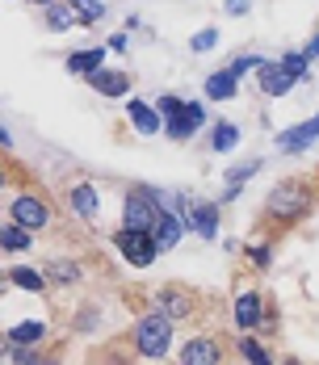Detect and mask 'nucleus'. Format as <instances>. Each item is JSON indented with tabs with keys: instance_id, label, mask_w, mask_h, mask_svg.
Masks as SVG:
<instances>
[{
	"instance_id": "nucleus-1",
	"label": "nucleus",
	"mask_w": 319,
	"mask_h": 365,
	"mask_svg": "<svg viewBox=\"0 0 319 365\" xmlns=\"http://www.w3.org/2000/svg\"><path fill=\"white\" fill-rule=\"evenodd\" d=\"M160 219H164L160 193H151V189H131V197H126V206H122V222H126L131 231H147V235H156Z\"/></svg>"
},
{
	"instance_id": "nucleus-2",
	"label": "nucleus",
	"mask_w": 319,
	"mask_h": 365,
	"mask_svg": "<svg viewBox=\"0 0 319 365\" xmlns=\"http://www.w3.org/2000/svg\"><path fill=\"white\" fill-rule=\"evenodd\" d=\"M135 349H139L143 357H164L173 349V319L160 315V311L143 315L139 324H135Z\"/></svg>"
},
{
	"instance_id": "nucleus-3",
	"label": "nucleus",
	"mask_w": 319,
	"mask_h": 365,
	"mask_svg": "<svg viewBox=\"0 0 319 365\" xmlns=\"http://www.w3.org/2000/svg\"><path fill=\"white\" fill-rule=\"evenodd\" d=\"M307 202H311V193H307L303 181H282L273 193H269V215L282 219V222H294V219H303Z\"/></svg>"
},
{
	"instance_id": "nucleus-4",
	"label": "nucleus",
	"mask_w": 319,
	"mask_h": 365,
	"mask_svg": "<svg viewBox=\"0 0 319 365\" xmlns=\"http://www.w3.org/2000/svg\"><path fill=\"white\" fill-rule=\"evenodd\" d=\"M113 244H118V252L126 256V264H135V269L156 264V252H160L156 235H147V231H131V227H122V231L113 235Z\"/></svg>"
},
{
	"instance_id": "nucleus-5",
	"label": "nucleus",
	"mask_w": 319,
	"mask_h": 365,
	"mask_svg": "<svg viewBox=\"0 0 319 365\" xmlns=\"http://www.w3.org/2000/svg\"><path fill=\"white\" fill-rule=\"evenodd\" d=\"M9 215H13V222H17V227H26V231H38V227H46V222H51V210L38 202L34 193H21V197H13Z\"/></svg>"
},
{
	"instance_id": "nucleus-6",
	"label": "nucleus",
	"mask_w": 319,
	"mask_h": 365,
	"mask_svg": "<svg viewBox=\"0 0 319 365\" xmlns=\"http://www.w3.org/2000/svg\"><path fill=\"white\" fill-rule=\"evenodd\" d=\"M256 80H260V93H265V97H285V93L298 84V76L290 72L285 63H260V68H256Z\"/></svg>"
},
{
	"instance_id": "nucleus-7",
	"label": "nucleus",
	"mask_w": 319,
	"mask_h": 365,
	"mask_svg": "<svg viewBox=\"0 0 319 365\" xmlns=\"http://www.w3.org/2000/svg\"><path fill=\"white\" fill-rule=\"evenodd\" d=\"M202 122H206V110H202L198 101H185V106H181V113L164 118V126H168V135H173L177 143H185L193 130H202Z\"/></svg>"
},
{
	"instance_id": "nucleus-8",
	"label": "nucleus",
	"mask_w": 319,
	"mask_h": 365,
	"mask_svg": "<svg viewBox=\"0 0 319 365\" xmlns=\"http://www.w3.org/2000/svg\"><path fill=\"white\" fill-rule=\"evenodd\" d=\"M218 361H223V349H218V340H211V336H193L181 349V365H218Z\"/></svg>"
},
{
	"instance_id": "nucleus-9",
	"label": "nucleus",
	"mask_w": 319,
	"mask_h": 365,
	"mask_svg": "<svg viewBox=\"0 0 319 365\" xmlns=\"http://www.w3.org/2000/svg\"><path fill=\"white\" fill-rule=\"evenodd\" d=\"M88 84L101 93V97H126V88H131V80H126V72H93L88 76Z\"/></svg>"
},
{
	"instance_id": "nucleus-10",
	"label": "nucleus",
	"mask_w": 319,
	"mask_h": 365,
	"mask_svg": "<svg viewBox=\"0 0 319 365\" xmlns=\"http://www.w3.org/2000/svg\"><path fill=\"white\" fill-rule=\"evenodd\" d=\"M156 307H160V315H168V319H181V315L193 311V302L185 298V290H168V286L156 294Z\"/></svg>"
},
{
	"instance_id": "nucleus-11",
	"label": "nucleus",
	"mask_w": 319,
	"mask_h": 365,
	"mask_svg": "<svg viewBox=\"0 0 319 365\" xmlns=\"http://www.w3.org/2000/svg\"><path fill=\"white\" fill-rule=\"evenodd\" d=\"M101 63H106V46H93V51H76V55H68V72H76V76L101 72Z\"/></svg>"
},
{
	"instance_id": "nucleus-12",
	"label": "nucleus",
	"mask_w": 319,
	"mask_h": 365,
	"mask_svg": "<svg viewBox=\"0 0 319 365\" xmlns=\"http://www.w3.org/2000/svg\"><path fill=\"white\" fill-rule=\"evenodd\" d=\"M260 315H265L260 294H240V298H236V324H240V328H256Z\"/></svg>"
},
{
	"instance_id": "nucleus-13",
	"label": "nucleus",
	"mask_w": 319,
	"mask_h": 365,
	"mask_svg": "<svg viewBox=\"0 0 319 365\" xmlns=\"http://www.w3.org/2000/svg\"><path fill=\"white\" fill-rule=\"evenodd\" d=\"M236 93H240V76H231L227 68L206 80V97H214V101H231Z\"/></svg>"
},
{
	"instance_id": "nucleus-14",
	"label": "nucleus",
	"mask_w": 319,
	"mask_h": 365,
	"mask_svg": "<svg viewBox=\"0 0 319 365\" xmlns=\"http://www.w3.org/2000/svg\"><path fill=\"white\" fill-rule=\"evenodd\" d=\"M311 139H319V113L311 118V122H303V126H294L290 135H282L278 143H282V151H303V147L311 143Z\"/></svg>"
},
{
	"instance_id": "nucleus-15",
	"label": "nucleus",
	"mask_w": 319,
	"mask_h": 365,
	"mask_svg": "<svg viewBox=\"0 0 319 365\" xmlns=\"http://www.w3.org/2000/svg\"><path fill=\"white\" fill-rule=\"evenodd\" d=\"M189 227H193L202 240H214V231H218V206H193Z\"/></svg>"
},
{
	"instance_id": "nucleus-16",
	"label": "nucleus",
	"mask_w": 319,
	"mask_h": 365,
	"mask_svg": "<svg viewBox=\"0 0 319 365\" xmlns=\"http://www.w3.org/2000/svg\"><path fill=\"white\" fill-rule=\"evenodd\" d=\"M126 113H131V122L139 126V135H160V110H147L143 101H131Z\"/></svg>"
},
{
	"instance_id": "nucleus-17",
	"label": "nucleus",
	"mask_w": 319,
	"mask_h": 365,
	"mask_svg": "<svg viewBox=\"0 0 319 365\" xmlns=\"http://www.w3.org/2000/svg\"><path fill=\"white\" fill-rule=\"evenodd\" d=\"M71 210H76L80 219H93V215H97V189H93V185H76V189H71Z\"/></svg>"
},
{
	"instance_id": "nucleus-18",
	"label": "nucleus",
	"mask_w": 319,
	"mask_h": 365,
	"mask_svg": "<svg viewBox=\"0 0 319 365\" xmlns=\"http://www.w3.org/2000/svg\"><path fill=\"white\" fill-rule=\"evenodd\" d=\"M181 231H185V222H181L177 215H164V219H160V227H156V244H160V252H164V248H177Z\"/></svg>"
},
{
	"instance_id": "nucleus-19",
	"label": "nucleus",
	"mask_w": 319,
	"mask_h": 365,
	"mask_svg": "<svg viewBox=\"0 0 319 365\" xmlns=\"http://www.w3.org/2000/svg\"><path fill=\"white\" fill-rule=\"evenodd\" d=\"M0 244H4V252H26V248L34 244V235H30L26 227H17V222H9V227L0 231Z\"/></svg>"
},
{
	"instance_id": "nucleus-20",
	"label": "nucleus",
	"mask_w": 319,
	"mask_h": 365,
	"mask_svg": "<svg viewBox=\"0 0 319 365\" xmlns=\"http://www.w3.org/2000/svg\"><path fill=\"white\" fill-rule=\"evenodd\" d=\"M42 336H46L42 319H26V324H17V328L9 331V344H38Z\"/></svg>"
},
{
	"instance_id": "nucleus-21",
	"label": "nucleus",
	"mask_w": 319,
	"mask_h": 365,
	"mask_svg": "<svg viewBox=\"0 0 319 365\" xmlns=\"http://www.w3.org/2000/svg\"><path fill=\"white\" fill-rule=\"evenodd\" d=\"M46 282H55V286H71V282H80V269H76L71 260H51Z\"/></svg>"
},
{
	"instance_id": "nucleus-22",
	"label": "nucleus",
	"mask_w": 319,
	"mask_h": 365,
	"mask_svg": "<svg viewBox=\"0 0 319 365\" xmlns=\"http://www.w3.org/2000/svg\"><path fill=\"white\" fill-rule=\"evenodd\" d=\"M236 143H240V126H231V122H218V126H214L211 147H214V151H231Z\"/></svg>"
},
{
	"instance_id": "nucleus-23",
	"label": "nucleus",
	"mask_w": 319,
	"mask_h": 365,
	"mask_svg": "<svg viewBox=\"0 0 319 365\" xmlns=\"http://www.w3.org/2000/svg\"><path fill=\"white\" fill-rule=\"evenodd\" d=\"M9 282H13V286H21V290H30V294H38L42 286H46V277L34 273V269H13V273H9Z\"/></svg>"
},
{
	"instance_id": "nucleus-24",
	"label": "nucleus",
	"mask_w": 319,
	"mask_h": 365,
	"mask_svg": "<svg viewBox=\"0 0 319 365\" xmlns=\"http://www.w3.org/2000/svg\"><path fill=\"white\" fill-rule=\"evenodd\" d=\"M71 21H76V9H64V4H51L46 9V26L51 30H68Z\"/></svg>"
},
{
	"instance_id": "nucleus-25",
	"label": "nucleus",
	"mask_w": 319,
	"mask_h": 365,
	"mask_svg": "<svg viewBox=\"0 0 319 365\" xmlns=\"http://www.w3.org/2000/svg\"><path fill=\"white\" fill-rule=\"evenodd\" d=\"M240 353H244L252 365H278L273 357H269V349H260L256 340H240Z\"/></svg>"
},
{
	"instance_id": "nucleus-26",
	"label": "nucleus",
	"mask_w": 319,
	"mask_h": 365,
	"mask_svg": "<svg viewBox=\"0 0 319 365\" xmlns=\"http://www.w3.org/2000/svg\"><path fill=\"white\" fill-rule=\"evenodd\" d=\"M80 21H101V0H71Z\"/></svg>"
},
{
	"instance_id": "nucleus-27",
	"label": "nucleus",
	"mask_w": 319,
	"mask_h": 365,
	"mask_svg": "<svg viewBox=\"0 0 319 365\" xmlns=\"http://www.w3.org/2000/svg\"><path fill=\"white\" fill-rule=\"evenodd\" d=\"M9 353H13V361L17 365H51V361H42L38 353H30L26 344H9Z\"/></svg>"
},
{
	"instance_id": "nucleus-28",
	"label": "nucleus",
	"mask_w": 319,
	"mask_h": 365,
	"mask_svg": "<svg viewBox=\"0 0 319 365\" xmlns=\"http://www.w3.org/2000/svg\"><path fill=\"white\" fill-rule=\"evenodd\" d=\"M260 63H265V59H256V55H240V59H231V63H227V72L244 76V72H252V68H260Z\"/></svg>"
},
{
	"instance_id": "nucleus-29",
	"label": "nucleus",
	"mask_w": 319,
	"mask_h": 365,
	"mask_svg": "<svg viewBox=\"0 0 319 365\" xmlns=\"http://www.w3.org/2000/svg\"><path fill=\"white\" fill-rule=\"evenodd\" d=\"M181 106H185V101H181V97H173V93H164V97H160V106H156V110H160V118H173V113H181Z\"/></svg>"
},
{
	"instance_id": "nucleus-30",
	"label": "nucleus",
	"mask_w": 319,
	"mask_h": 365,
	"mask_svg": "<svg viewBox=\"0 0 319 365\" xmlns=\"http://www.w3.org/2000/svg\"><path fill=\"white\" fill-rule=\"evenodd\" d=\"M214 42H218V34H214V30H202V34H193V42H189V46L202 55V51H211Z\"/></svg>"
},
{
	"instance_id": "nucleus-31",
	"label": "nucleus",
	"mask_w": 319,
	"mask_h": 365,
	"mask_svg": "<svg viewBox=\"0 0 319 365\" xmlns=\"http://www.w3.org/2000/svg\"><path fill=\"white\" fill-rule=\"evenodd\" d=\"M248 256L256 260V269H269V260H273V252H269V248H248Z\"/></svg>"
},
{
	"instance_id": "nucleus-32",
	"label": "nucleus",
	"mask_w": 319,
	"mask_h": 365,
	"mask_svg": "<svg viewBox=\"0 0 319 365\" xmlns=\"http://www.w3.org/2000/svg\"><path fill=\"white\" fill-rule=\"evenodd\" d=\"M223 9H227V13H231V17H240V13H248V0H227V4H223Z\"/></svg>"
},
{
	"instance_id": "nucleus-33",
	"label": "nucleus",
	"mask_w": 319,
	"mask_h": 365,
	"mask_svg": "<svg viewBox=\"0 0 319 365\" xmlns=\"http://www.w3.org/2000/svg\"><path fill=\"white\" fill-rule=\"evenodd\" d=\"M319 55V38H311V46H307V59H315Z\"/></svg>"
},
{
	"instance_id": "nucleus-34",
	"label": "nucleus",
	"mask_w": 319,
	"mask_h": 365,
	"mask_svg": "<svg viewBox=\"0 0 319 365\" xmlns=\"http://www.w3.org/2000/svg\"><path fill=\"white\" fill-rule=\"evenodd\" d=\"M282 365H303V361H282Z\"/></svg>"
},
{
	"instance_id": "nucleus-35",
	"label": "nucleus",
	"mask_w": 319,
	"mask_h": 365,
	"mask_svg": "<svg viewBox=\"0 0 319 365\" xmlns=\"http://www.w3.org/2000/svg\"><path fill=\"white\" fill-rule=\"evenodd\" d=\"M38 4H51V0H38Z\"/></svg>"
}]
</instances>
